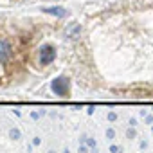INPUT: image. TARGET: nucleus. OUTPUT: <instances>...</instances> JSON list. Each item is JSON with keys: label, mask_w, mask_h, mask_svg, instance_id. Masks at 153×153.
I'll use <instances>...</instances> for the list:
<instances>
[{"label": "nucleus", "mask_w": 153, "mask_h": 153, "mask_svg": "<svg viewBox=\"0 0 153 153\" xmlns=\"http://www.w3.org/2000/svg\"><path fill=\"white\" fill-rule=\"evenodd\" d=\"M63 153H70V149H68V148H65V149H63Z\"/></svg>", "instance_id": "nucleus-18"}, {"label": "nucleus", "mask_w": 153, "mask_h": 153, "mask_svg": "<svg viewBox=\"0 0 153 153\" xmlns=\"http://www.w3.org/2000/svg\"><path fill=\"white\" fill-rule=\"evenodd\" d=\"M13 54V49H11V43L4 38H0V63H6Z\"/></svg>", "instance_id": "nucleus-3"}, {"label": "nucleus", "mask_w": 153, "mask_h": 153, "mask_svg": "<svg viewBox=\"0 0 153 153\" xmlns=\"http://www.w3.org/2000/svg\"><path fill=\"white\" fill-rule=\"evenodd\" d=\"M51 90L58 97H68L70 96V79L67 76H58L51 81Z\"/></svg>", "instance_id": "nucleus-1"}, {"label": "nucleus", "mask_w": 153, "mask_h": 153, "mask_svg": "<svg viewBox=\"0 0 153 153\" xmlns=\"http://www.w3.org/2000/svg\"><path fill=\"white\" fill-rule=\"evenodd\" d=\"M151 131H153V128H151Z\"/></svg>", "instance_id": "nucleus-20"}, {"label": "nucleus", "mask_w": 153, "mask_h": 153, "mask_svg": "<svg viewBox=\"0 0 153 153\" xmlns=\"http://www.w3.org/2000/svg\"><path fill=\"white\" fill-rule=\"evenodd\" d=\"M126 137H128V139H135V137H137V131H135V128H133V126H130V128H128Z\"/></svg>", "instance_id": "nucleus-7"}, {"label": "nucleus", "mask_w": 153, "mask_h": 153, "mask_svg": "<svg viewBox=\"0 0 153 153\" xmlns=\"http://www.w3.org/2000/svg\"><path fill=\"white\" fill-rule=\"evenodd\" d=\"M40 115H42L40 112H33V114H31V117H33V119H40Z\"/></svg>", "instance_id": "nucleus-13"}, {"label": "nucleus", "mask_w": 153, "mask_h": 153, "mask_svg": "<svg viewBox=\"0 0 153 153\" xmlns=\"http://www.w3.org/2000/svg\"><path fill=\"white\" fill-rule=\"evenodd\" d=\"M146 146H148V142H146V140H142V142H140V149H144Z\"/></svg>", "instance_id": "nucleus-17"}, {"label": "nucleus", "mask_w": 153, "mask_h": 153, "mask_svg": "<svg viewBox=\"0 0 153 153\" xmlns=\"http://www.w3.org/2000/svg\"><path fill=\"white\" fill-rule=\"evenodd\" d=\"M106 117H108V121H110V123L117 121V114H115V112H108V115H106Z\"/></svg>", "instance_id": "nucleus-9"}, {"label": "nucleus", "mask_w": 153, "mask_h": 153, "mask_svg": "<svg viewBox=\"0 0 153 153\" xmlns=\"http://www.w3.org/2000/svg\"><path fill=\"white\" fill-rule=\"evenodd\" d=\"M49 153H56V151H52V149H51V151H49Z\"/></svg>", "instance_id": "nucleus-19"}, {"label": "nucleus", "mask_w": 153, "mask_h": 153, "mask_svg": "<svg viewBox=\"0 0 153 153\" xmlns=\"http://www.w3.org/2000/svg\"><path fill=\"white\" fill-rule=\"evenodd\" d=\"M128 124H130V126H133V128H135V126H137V119H133V117H131V119H130V123H128Z\"/></svg>", "instance_id": "nucleus-14"}, {"label": "nucleus", "mask_w": 153, "mask_h": 153, "mask_svg": "<svg viewBox=\"0 0 153 153\" xmlns=\"http://www.w3.org/2000/svg\"><path fill=\"white\" fill-rule=\"evenodd\" d=\"M40 142H42L40 137H34V139H33V146H40Z\"/></svg>", "instance_id": "nucleus-12"}, {"label": "nucleus", "mask_w": 153, "mask_h": 153, "mask_svg": "<svg viewBox=\"0 0 153 153\" xmlns=\"http://www.w3.org/2000/svg\"><path fill=\"white\" fill-rule=\"evenodd\" d=\"M106 139H110V140L115 139V130H114V128H108V130H106Z\"/></svg>", "instance_id": "nucleus-8"}, {"label": "nucleus", "mask_w": 153, "mask_h": 153, "mask_svg": "<svg viewBox=\"0 0 153 153\" xmlns=\"http://www.w3.org/2000/svg\"><path fill=\"white\" fill-rule=\"evenodd\" d=\"M9 139H13V140H20V139H22L20 130H18V128H11V130H9Z\"/></svg>", "instance_id": "nucleus-6"}, {"label": "nucleus", "mask_w": 153, "mask_h": 153, "mask_svg": "<svg viewBox=\"0 0 153 153\" xmlns=\"http://www.w3.org/2000/svg\"><path fill=\"white\" fill-rule=\"evenodd\" d=\"M79 33H81V27L78 25V24H74V25H68L67 27V31H65V34H67V38H70V36H79Z\"/></svg>", "instance_id": "nucleus-5"}, {"label": "nucleus", "mask_w": 153, "mask_h": 153, "mask_svg": "<svg viewBox=\"0 0 153 153\" xmlns=\"http://www.w3.org/2000/svg\"><path fill=\"white\" fill-rule=\"evenodd\" d=\"M146 123L151 124V123H153V115H146Z\"/></svg>", "instance_id": "nucleus-16"}, {"label": "nucleus", "mask_w": 153, "mask_h": 153, "mask_svg": "<svg viewBox=\"0 0 153 153\" xmlns=\"http://www.w3.org/2000/svg\"><path fill=\"white\" fill-rule=\"evenodd\" d=\"M42 11L47 13V15H51V16H56V18H65V16H68V11H67L65 7H43Z\"/></svg>", "instance_id": "nucleus-4"}, {"label": "nucleus", "mask_w": 153, "mask_h": 153, "mask_svg": "<svg viewBox=\"0 0 153 153\" xmlns=\"http://www.w3.org/2000/svg\"><path fill=\"white\" fill-rule=\"evenodd\" d=\"M87 114H88V115H92V114H94V106H92V105L87 108Z\"/></svg>", "instance_id": "nucleus-15"}, {"label": "nucleus", "mask_w": 153, "mask_h": 153, "mask_svg": "<svg viewBox=\"0 0 153 153\" xmlns=\"http://www.w3.org/2000/svg\"><path fill=\"white\" fill-rule=\"evenodd\" d=\"M110 153H121V148L115 146V144H112V146H110Z\"/></svg>", "instance_id": "nucleus-11"}, {"label": "nucleus", "mask_w": 153, "mask_h": 153, "mask_svg": "<svg viewBox=\"0 0 153 153\" xmlns=\"http://www.w3.org/2000/svg\"><path fill=\"white\" fill-rule=\"evenodd\" d=\"M78 153H88V146H87V144H79Z\"/></svg>", "instance_id": "nucleus-10"}, {"label": "nucleus", "mask_w": 153, "mask_h": 153, "mask_svg": "<svg viewBox=\"0 0 153 153\" xmlns=\"http://www.w3.org/2000/svg\"><path fill=\"white\" fill-rule=\"evenodd\" d=\"M56 59V47L52 43H45L40 47V65L42 67H47V65H52Z\"/></svg>", "instance_id": "nucleus-2"}]
</instances>
